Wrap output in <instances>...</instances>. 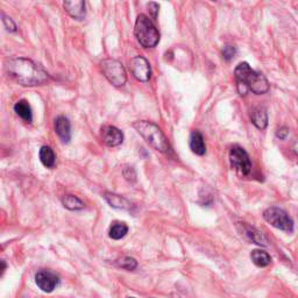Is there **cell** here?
Segmentation results:
<instances>
[{
    "instance_id": "cell-18",
    "label": "cell",
    "mask_w": 298,
    "mask_h": 298,
    "mask_svg": "<svg viewBox=\"0 0 298 298\" xmlns=\"http://www.w3.org/2000/svg\"><path fill=\"white\" fill-rule=\"evenodd\" d=\"M242 226L243 228H245V233L247 234V236H248L249 240H252L254 243H256V245H260V246H268V239L262 234V232H259L254 227H250V226H247V225H242Z\"/></svg>"
},
{
    "instance_id": "cell-4",
    "label": "cell",
    "mask_w": 298,
    "mask_h": 298,
    "mask_svg": "<svg viewBox=\"0 0 298 298\" xmlns=\"http://www.w3.org/2000/svg\"><path fill=\"white\" fill-rule=\"evenodd\" d=\"M134 35L137 41L144 48H154L160 41V33L147 15L140 14L134 26Z\"/></svg>"
},
{
    "instance_id": "cell-14",
    "label": "cell",
    "mask_w": 298,
    "mask_h": 298,
    "mask_svg": "<svg viewBox=\"0 0 298 298\" xmlns=\"http://www.w3.org/2000/svg\"><path fill=\"white\" fill-rule=\"evenodd\" d=\"M250 119H252V123L255 125V127L259 128V130H265L267 125H268V113H267L266 108L262 106L254 108L252 114H250Z\"/></svg>"
},
{
    "instance_id": "cell-3",
    "label": "cell",
    "mask_w": 298,
    "mask_h": 298,
    "mask_svg": "<svg viewBox=\"0 0 298 298\" xmlns=\"http://www.w3.org/2000/svg\"><path fill=\"white\" fill-rule=\"evenodd\" d=\"M133 127L147 144L161 153L167 154L170 151V145L163 132L156 125L147 120H139L133 124Z\"/></svg>"
},
{
    "instance_id": "cell-21",
    "label": "cell",
    "mask_w": 298,
    "mask_h": 298,
    "mask_svg": "<svg viewBox=\"0 0 298 298\" xmlns=\"http://www.w3.org/2000/svg\"><path fill=\"white\" fill-rule=\"evenodd\" d=\"M62 204L66 209L71 210V211H77V210H82L84 209L85 204L80 201V199L77 197V196L74 195H66L62 198Z\"/></svg>"
},
{
    "instance_id": "cell-22",
    "label": "cell",
    "mask_w": 298,
    "mask_h": 298,
    "mask_svg": "<svg viewBox=\"0 0 298 298\" xmlns=\"http://www.w3.org/2000/svg\"><path fill=\"white\" fill-rule=\"evenodd\" d=\"M118 266L126 270H134L138 267V262L133 259V257L126 256L118 261Z\"/></svg>"
},
{
    "instance_id": "cell-10",
    "label": "cell",
    "mask_w": 298,
    "mask_h": 298,
    "mask_svg": "<svg viewBox=\"0 0 298 298\" xmlns=\"http://www.w3.org/2000/svg\"><path fill=\"white\" fill-rule=\"evenodd\" d=\"M101 139L108 147H117L123 144L124 133L114 126H105L101 130Z\"/></svg>"
},
{
    "instance_id": "cell-29",
    "label": "cell",
    "mask_w": 298,
    "mask_h": 298,
    "mask_svg": "<svg viewBox=\"0 0 298 298\" xmlns=\"http://www.w3.org/2000/svg\"><path fill=\"white\" fill-rule=\"evenodd\" d=\"M128 298H134V297H128Z\"/></svg>"
},
{
    "instance_id": "cell-1",
    "label": "cell",
    "mask_w": 298,
    "mask_h": 298,
    "mask_svg": "<svg viewBox=\"0 0 298 298\" xmlns=\"http://www.w3.org/2000/svg\"><path fill=\"white\" fill-rule=\"evenodd\" d=\"M5 69L11 78L23 86L42 85L48 82L49 78L48 74L41 67L23 57L8 60L5 63Z\"/></svg>"
},
{
    "instance_id": "cell-23",
    "label": "cell",
    "mask_w": 298,
    "mask_h": 298,
    "mask_svg": "<svg viewBox=\"0 0 298 298\" xmlns=\"http://www.w3.org/2000/svg\"><path fill=\"white\" fill-rule=\"evenodd\" d=\"M222 54H223V57L226 61H231L233 57L235 56L236 49H235V47H233V46H225L224 47Z\"/></svg>"
},
{
    "instance_id": "cell-5",
    "label": "cell",
    "mask_w": 298,
    "mask_h": 298,
    "mask_svg": "<svg viewBox=\"0 0 298 298\" xmlns=\"http://www.w3.org/2000/svg\"><path fill=\"white\" fill-rule=\"evenodd\" d=\"M100 69L108 82L114 86H124L127 82V74L123 63L113 59H106L100 62Z\"/></svg>"
},
{
    "instance_id": "cell-8",
    "label": "cell",
    "mask_w": 298,
    "mask_h": 298,
    "mask_svg": "<svg viewBox=\"0 0 298 298\" xmlns=\"http://www.w3.org/2000/svg\"><path fill=\"white\" fill-rule=\"evenodd\" d=\"M130 69L133 76L140 82H148L151 77L150 64L144 56H135L130 61Z\"/></svg>"
},
{
    "instance_id": "cell-2",
    "label": "cell",
    "mask_w": 298,
    "mask_h": 298,
    "mask_svg": "<svg viewBox=\"0 0 298 298\" xmlns=\"http://www.w3.org/2000/svg\"><path fill=\"white\" fill-rule=\"evenodd\" d=\"M236 83L240 94H246L247 91H252L255 94L268 92L269 83L262 74L250 68L247 62H241L234 71Z\"/></svg>"
},
{
    "instance_id": "cell-11",
    "label": "cell",
    "mask_w": 298,
    "mask_h": 298,
    "mask_svg": "<svg viewBox=\"0 0 298 298\" xmlns=\"http://www.w3.org/2000/svg\"><path fill=\"white\" fill-rule=\"evenodd\" d=\"M63 7L71 18L76 20H83L86 15L85 1L83 0H73V1H64Z\"/></svg>"
},
{
    "instance_id": "cell-12",
    "label": "cell",
    "mask_w": 298,
    "mask_h": 298,
    "mask_svg": "<svg viewBox=\"0 0 298 298\" xmlns=\"http://www.w3.org/2000/svg\"><path fill=\"white\" fill-rule=\"evenodd\" d=\"M55 132L64 144H68L71 139V124L68 118L60 116L55 119Z\"/></svg>"
},
{
    "instance_id": "cell-24",
    "label": "cell",
    "mask_w": 298,
    "mask_h": 298,
    "mask_svg": "<svg viewBox=\"0 0 298 298\" xmlns=\"http://www.w3.org/2000/svg\"><path fill=\"white\" fill-rule=\"evenodd\" d=\"M1 16H2V23H4L5 28L9 30V32H15L16 25L14 23V21H13L11 18H8V16H6L4 13H2Z\"/></svg>"
},
{
    "instance_id": "cell-20",
    "label": "cell",
    "mask_w": 298,
    "mask_h": 298,
    "mask_svg": "<svg viewBox=\"0 0 298 298\" xmlns=\"http://www.w3.org/2000/svg\"><path fill=\"white\" fill-rule=\"evenodd\" d=\"M128 232V226L125 223L116 222L111 225L110 227V238L113 240H120L123 239Z\"/></svg>"
},
{
    "instance_id": "cell-7",
    "label": "cell",
    "mask_w": 298,
    "mask_h": 298,
    "mask_svg": "<svg viewBox=\"0 0 298 298\" xmlns=\"http://www.w3.org/2000/svg\"><path fill=\"white\" fill-rule=\"evenodd\" d=\"M229 161L232 167L235 169L239 174L243 176L248 175L252 170V162H250L249 155L242 147L234 146L229 151Z\"/></svg>"
},
{
    "instance_id": "cell-28",
    "label": "cell",
    "mask_w": 298,
    "mask_h": 298,
    "mask_svg": "<svg viewBox=\"0 0 298 298\" xmlns=\"http://www.w3.org/2000/svg\"><path fill=\"white\" fill-rule=\"evenodd\" d=\"M291 149L294 150V153L298 155V138H295L293 144H291Z\"/></svg>"
},
{
    "instance_id": "cell-26",
    "label": "cell",
    "mask_w": 298,
    "mask_h": 298,
    "mask_svg": "<svg viewBox=\"0 0 298 298\" xmlns=\"http://www.w3.org/2000/svg\"><path fill=\"white\" fill-rule=\"evenodd\" d=\"M124 170L128 171L127 172H124L125 177H126V179H128V181H135V177H137V174H135V170L132 167H126L124 169Z\"/></svg>"
},
{
    "instance_id": "cell-19",
    "label": "cell",
    "mask_w": 298,
    "mask_h": 298,
    "mask_svg": "<svg viewBox=\"0 0 298 298\" xmlns=\"http://www.w3.org/2000/svg\"><path fill=\"white\" fill-rule=\"evenodd\" d=\"M250 259H252L254 265L257 267H267L272 263V257H270L269 254L259 249L253 250L252 254H250Z\"/></svg>"
},
{
    "instance_id": "cell-6",
    "label": "cell",
    "mask_w": 298,
    "mask_h": 298,
    "mask_svg": "<svg viewBox=\"0 0 298 298\" xmlns=\"http://www.w3.org/2000/svg\"><path fill=\"white\" fill-rule=\"evenodd\" d=\"M263 218H265L267 223H269L270 225L274 226V227L289 233L294 231L293 219H291L289 215L282 209L276 208V206L267 209L266 211L263 212Z\"/></svg>"
},
{
    "instance_id": "cell-16",
    "label": "cell",
    "mask_w": 298,
    "mask_h": 298,
    "mask_svg": "<svg viewBox=\"0 0 298 298\" xmlns=\"http://www.w3.org/2000/svg\"><path fill=\"white\" fill-rule=\"evenodd\" d=\"M39 156H40V161L42 162V164L45 165L46 168L55 167L56 155L49 146H42L41 149H40Z\"/></svg>"
},
{
    "instance_id": "cell-9",
    "label": "cell",
    "mask_w": 298,
    "mask_h": 298,
    "mask_svg": "<svg viewBox=\"0 0 298 298\" xmlns=\"http://www.w3.org/2000/svg\"><path fill=\"white\" fill-rule=\"evenodd\" d=\"M35 282L37 287L42 291H45V293H52L57 287L60 280L56 274L48 272V270H41V272H39L35 275Z\"/></svg>"
},
{
    "instance_id": "cell-27",
    "label": "cell",
    "mask_w": 298,
    "mask_h": 298,
    "mask_svg": "<svg viewBox=\"0 0 298 298\" xmlns=\"http://www.w3.org/2000/svg\"><path fill=\"white\" fill-rule=\"evenodd\" d=\"M288 134H289V130L287 127H281L280 130H277L276 132V137L280 139V140H286Z\"/></svg>"
},
{
    "instance_id": "cell-13",
    "label": "cell",
    "mask_w": 298,
    "mask_h": 298,
    "mask_svg": "<svg viewBox=\"0 0 298 298\" xmlns=\"http://www.w3.org/2000/svg\"><path fill=\"white\" fill-rule=\"evenodd\" d=\"M190 148L192 150V153H195L196 155H204L206 153V145H205V140L204 137L201 132L198 131H194L190 135Z\"/></svg>"
},
{
    "instance_id": "cell-25",
    "label": "cell",
    "mask_w": 298,
    "mask_h": 298,
    "mask_svg": "<svg viewBox=\"0 0 298 298\" xmlns=\"http://www.w3.org/2000/svg\"><path fill=\"white\" fill-rule=\"evenodd\" d=\"M147 7H148L149 13H150L151 18H153L154 20H156L157 14H158V8H160L158 4H156V2H149V4L147 5Z\"/></svg>"
},
{
    "instance_id": "cell-15",
    "label": "cell",
    "mask_w": 298,
    "mask_h": 298,
    "mask_svg": "<svg viewBox=\"0 0 298 298\" xmlns=\"http://www.w3.org/2000/svg\"><path fill=\"white\" fill-rule=\"evenodd\" d=\"M14 112L25 123L30 124L33 121V111L29 103L25 99L16 101L14 105Z\"/></svg>"
},
{
    "instance_id": "cell-17",
    "label": "cell",
    "mask_w": 298,
    "mask_h": 298,
    "mask_svg": "<svg viewBox=\"0 0 298 298\" xmlns=\"http://www.w3.org/2000/svg\"><path fill=\"white\" fill-rule=\"evenodd\" d=\"M106 202L110 204L112 208L116 209H121V210H128L131 208V204L127 202V199H125L124 197H121L119 195L116 194H110V192H106L104 195Z\"/></svg>"
}]
</instances>
